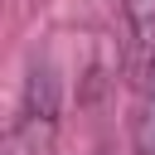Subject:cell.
<instances>
[{
    "instance_id": "cell-1",
    "label": "cell",
    "mask_w": 155,
    "mask_h": 155,
    "mask_svg": "<svg viewBox=\"0 0 155 155\" xmlns=\"http://www.w3.org/2000/svg\"><path fill=\"white\" fill-rule=\"evenodd\" d=\"M126 29H131L136 68L145 73L150 58H155V0H126Z\"/></svg>"
},
{
    "instance_id": "cell-2",
    "label": "cell",
    "mask_w": 155,
    "mask_h": 155,
    "mask_svg": "<svg viewBox=\"0 0 155 155\" xmlns=\"http://www.w3.org/2000/svg\"><path fill=\"white\" fill-rule=\"evenodd\" d=\"M24 116H29V121H44V126H53V121H58V82H53V73H48V68H34V73H29Z\"/></svg>"
},
{
    "instance_id": "cell-3",
    "label": "cell",
    "mask_w": 155,
    "mask_h": 155,
    "mask_svg": "<svg viewBox=\"0 0 155 155\" xmlns=\"http://www.w3.org/2000/svg\"><path fill=\"white\" fill-rule=\"evenodd\" d=\"M140 78H145V92H140V111H136L131 140H136V155H155V58H150V68Z\"/></svg>"
},
{
    "instance_id": "cell-4",
    "label": "cell",
    "mask_w": 155,
    "mask_h": 155,
    "mask_svg": "<svg viewBox=\"0 0 155 155\" xmlns=\"http://www.w3.org/2000/svg\"><path fill=\"white\" fill-rule=\"evenodd\" d=\"M0 155H10V145H0Z\"/></svg>"
}]
</instances>
